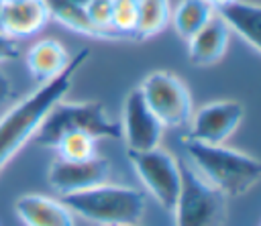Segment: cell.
I'll return each instance as SVG.
<instances>
[{"instance_id": "obj_1", "label": "cell", "mask_w": 261, "mask_h": 226, "mask_svg": "<svg viewBox=\"0 0 261 226\" xmlns=\"http://www.w3.org/2000/svg\"><path fill=\"white\" fill-rule=\"evenodd\" d=\"M88 57L90 49L77 51L73 57H69V63L59 75L45 83H39L35 92H31L27 98L16 102L8 112H4V116L0 118V171L35 136L47 112L59 100L65 98V94L71 90L73 75L86 63Z\"/></svg>"}, {"instance_id": "obj_2", "label": "cell", "mask_w": 261, "mask_h": 226, "mask_svg": "<svg viewBox=\"0 0 261 226\" xmlns=\"http://www.w3.org/2000/svg\"><path fill=\"white\" fill-rule=\"evenodd\" d=\"M188 163L224 197H237L257 185L261 163L237 149L224 145H204L184 138Z\"/></svg>"}, {"instance_id": "obj_3", "label": "cell", "mask_w": 261, "mask_h": 226, "mask_svg": "<svg viewBox=\"0 0 261 226\" xmlns=\"http://www.w3.org/2000/svg\"><path fill=\"white\" fill-rule=\"evenodd\" d=\"M61 202L71 214L100 226L137 224L145 214V193L128 185L100 183L84 191L65 193Z\"/></svg>"}, {"instance_id": "obj_4", "label": "cell", "mask_w": 261, "mask_h": 226, "mask_svg": "<svg viewBox=\"0 0 261 226\" xmlns=\"http://www.w3.org/2000/svg\"><path fill=\"white\" fill-rule=\"evenodd\" d=\"M73 130L90 132L94 138H122L120 122L108 118L102 102H63L59 100L41 122L39 130L31 138L35 147L53 149L55 143Z\"/></svg>"}, {"instance_id": "obj_5", "label": "cell", "mask_w": 261, "mask_h": 226, "mask_svg": "<svg viewBox=\"0 0 261 226\" xmlns=\"http://www.w3.org/2000/svg\"><path fill=\"white\" fill-rule=\"evenodd\" d=\"M179 193L171 208L175 226H222L226 197L210 185L188 161H179Z\"/></svg>"}, {"instance_id": "obj_6", "label": "cell", "mask_w": 261, "mask_h": 226, "mask_svg": "<svg viewBox=\"0 0 261 226\" xmlns=\"http://www.w3.org/2000/svg\"><path fill=\"white\" fill-rule=\"evenodd\" d=\"M149 110L167 128H177L190 122L194 106L188 86L169 71H153L139 86Z\"/></svg>"}, {"instance_id": "obj_7", "label": "cell", "mask_w": 261, "mask_h": 226, "mask_svg": "<svg viewBox=\"0 0 261 226\" xmlns=\"http://www.w3.org/2000/svg\"><path fill=\"white\" fill-rule=\"evenodd\" d=\"M135 173L143 181L151 197L167 212H171L181 183L179 161L165 149L155 147L149 151H130L126 153Z\"/></svg>"}, {"instance_id": "obj_8", "label": "cell", "mask_w": 261, "mask_h": 226, "mask_svg": "<svg viewBox=\"0 0 261 226\" xmlns=\"http://www.w3.org/2000/svg\"><path fill=\"white\" fill-rule=\"evenodd\" d=\"M245 118V106L237 100H216L208 102L190 118V132L186 138L204 145H224L228 136L241 126Z\"/></svg>"}, {"instance_id": "obj_9", "label": "cell", "mask_w": 261, "mask_h": 226, "mask_svg": "<svg viewBox=\"0 0 261 226\" xmlns=\"http://www.w3.org/2000/svg\"><path fill=\"white\" fill-rule=\"evenodd\" d=\"M120 130H122V138L126 140V147L130 151L155 149V147H159V143L163 138L165 126L149 110L139 88L130 90L124 98Z\"/></svg>"}, {"instance_id": "obj_10", "label": "cell", "mask_w": 261, "mask_h": 226, "mask_svg": "<svg viewBox=\"0 0 261 226\" xmlns=\"http://www.w3.org/2000/svg\"><path fill=\"white\" fill-rule=\"evenodd\" d=\"M108 177H110V161L98 155L86 161L57 159L49 167V173H47L49 185L61 195L84 191L94 185L106 183Z\"/></svg>"}, {"instance_id": "obj_11", "label": "cell", "mask_w": 261, "mask_h": 226, "mask_svg": "<svg viewBox=\"0 0 261 226\" xmlns=\"http://www.w3.org/2000/svg\"><path fill=\"white\" fill-rule=\"evenodd\" d=\"M49 18L43 0H2L0 31L8 37L22 39L39 33Z\"/></svg>"}, {"instance_id": "obj_12", "label": "cell", "mask_w": 261, "mask_h": 226, "mask_svg": "<svg viewBox=\"0 0 261 226\" xmlns=\"http://www.w3.org/2000/svg\"><path fill=\"white\" fill-rule=\"evenodd\" d=\"M14 212L24 226H75L73 214L61 200L43 193H24L14 202Z\"/></svg>"}, {"instance_id": "obj_13", "label": "cell", "mask_w": 261, "mask_h": 226, "mask_svg": "<svg viewBox=\"0 0 261 226\" xmlns=\"http://www.w3.org/2000/svg\"><path fill=\"white\" fill-rule=\"evenodd\" d=\"M214 14L226 24V29L239 35L255 53L261 51V8L257 2L230 0L218 8Z\"/></svg>"}, {"instance_id": "obj_14", "label": "cell", "mask_w": 261, "mask_h": 226, "mask_svg": "<svg viewBox=\"0 0 261 226\" xmlns=\"http://www.w3.org/2000/svg\"><path fill=\"white\" fill-rule=\"evenodd\" d=\"M228 37H230V31L226 29V24L216 14H212V18L192 39H188L190 61L198 67L214 65L226 53Z\"/></svg>"}, {"instance_id": "obj_15", "label": "cell", "mask_w": 261, "mask_h": 226, "mask_svg": "<svg viewBox=\"0 0 261 226\" xmlns=\"http://www.w3.org/2000/svg\"><path fill=\"white\" fill-rule=\"evenodd\" d=\"M69 63L67 49L55 39H41L27 51V67L37 83H45L59 75Z\"/></svg>"}, {"instance_id": "obj_16", "label": "cell", "mask_w": 261, "mask_h": 226, "mask_svg": "<svg viewBox=\"0 0 261 226\" xmlns=\"http://www.w3.org/2000/svg\"><path fill=\"white\" fill-rule=\"evenodd\" d=\"M43 2L49 10L51 18H55L59 24L67 26L69 31H73L77 35H86V37H94V39H122L114 31L96 26L90 20L84 4H77L75 0H43Z\"/></svg>"}, {"instance_id": "obj_17", "label": "cell", "mask_w": 261, "mask_h": 226, "mask_svg": "<svg viewBox=\"0 0 261 226\" xmlns=\"http://www.w3.org/2000/svg\"><path fill=\"white\" fill-rule=\"evenodd\" d=\"M214 14V8L206 0H179L171 10L169 22L173 24L177 37L184 41L192 39Z\"/></svg>"}, {"instance_id": "obj_18", "label": "cell", "mask_w": 261, "mask_h": 226, "mask_svg": "<svg viewBox=\"0 0 261 226\" xmlns=\"http://www.w3.org/2000/svg\"><path fill=\"white\" fill-rule=\"evenodd\" d=\"M137 39H149L159 35L171 18L169 0H139L137 2Z\"/></svg>"}, {"instance_id": "obj_19", "label": "cell", "mask_w": 261, "mask_h": 226, "mask_svg": "<svg viewBox=\"0 0 261 226\" xmlns=\"http://www.w3.org/2000/svg\"><path fill=\"white\" fill-rule=\"evenodd\" d=\"M96 140L90 132L84 130H73V132H65L53 149H57L59 159L63 161H86L96 157Z\"/></svg>"}, {"instance_id": "obj_20", "label": "cell", "mask_w": 261, "mask_h": 226, "mask_svg": "<svg viewBox=\"0 0 261 226\" xmlns=\"http://www.w3.org/2000/svg\"><path fill=\"white\" fill-rule=\"evenodd\" d=\"M137 2L130 0H112L110 29L120 37H130L137 31Z\"/></svg>"}, {"instance_id": "obj_21", "label": "cell", "mask_w": 261, "mask_h": 226, "mask_svg": "<svg viewBox=\"0 0 261 226\" xmlns=\"http://www.w3.org/2000/svg\"><path fill=\"white\" fill-rule=\"evenodd\" d=\"M90 20L100 26V29H106V31H112L110 29V12H112V0H88L84 4ZM116 33V31H114Z\"/></svg>"}, {"instance_id": "obj_22", "label": "cell", "mask_w": 261, "mask_h": 226, "mask_svg": "<svg viewBox=\"0 0 261 226\" xmlns=\"http://www.w3.org/2000/svg\"><path fill=\"white\" fill-rule=\"evenodd\" d=\"M20 57V47L14 37H8L0 31V63L2 61H14Z\"/></svg>"}, {"instance_id": "obj_23", "label": "cell", "mask_w": 261, "mask_h": 226, "mask_svg": "<svg viewBox=\"0 0 261 226\" xmlns=\"http://www.w3.org/2000/svg\"><path fill=\"white\" fill-rule=\"evenodd\" d=\"M12 96V81L4 71H0V106Z\"/></svg>"}, {"instance_id": "obj_24", "label": "cell", "mask_w": 261, "mask_h": 226, "mask_svg": "<svg viewBox=\"0 0 261 226\" xmlns=\"http://www.w3.org/2000/svg\"><path fill=\"white\" fill-rule=\"evenodd\" d=\"M212 8H218V6H222V4H226V2H230V0H206Z\"/></svg>"}, {"instance_id": "obj_25", "label": "cell", "mask_w": 261, "mask_h": 226, "mask_svg": "<svg viewBox=\"0 0 261 226\" xmlns=\"http://www.w3.org/2000/svg\"><path fill=\"white\" fill-rule=\"evenodd\" d=\"M75 2H77V4H86L88 0H75Z\"/></svg>"}, {"instance_id": "obj_26", "label": "cell", "mask_w": 261, "mask_h": 226, "mask_svg": "<svg viewBox=\"0 0 261 226\" xmlns=\"http://www.w3.org/2000/svg\"><path fill=\"white\" fill-rule=\"evenodd\" d=\"M122 226H137V224H122Z\"/></svg>"}, {"instance_id": "obj_27", "label": "cell", "mask_w": 261, "mask_h": 226, "mask_svg": "<svg viewBox=\"0 0 261 226\" xmlns=\"http://www.w3.org/2000/svg\"><path fill=\"white\" fill-rule=\"evenodd\" d=\"M0 12H2V0H0Z\"/></svg>"}, {"instance_id": "obj_28", "label": "cell", "mask_w": 261, "mask_h": 226, "mask_svg": "<svg viewBox=\"0 0 261 226\" xmlns=\"http://www.w3.org/2000/svg\"><path fill=\"white\" fill-rule=\"evenodd\" d=\"M130 2H139V0H130Z\"/></svg>"}]
</instances>
